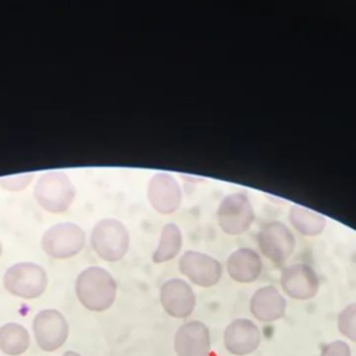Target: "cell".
<instances>
[{
    "label": "cell",
    "mask_w": 356,
    "mask_h": 356,
    "mask_svg": "<svg viewBox=\"0 0 356 356\" xmlns=\"http://www.w3.org/2000/svg\"><path fill=\"white\" fill-rule=\"evenodd\" d=\"M3 285L14 296L33 299L40 296L47 286V274L36 263L19 261L10 266L3 277Z\"/></svg>",
    "instance_id": "4"
},
{
    "label": "cell",
    "mask_w": 356,
    "mask_h": 356,
    "mask_svg": "<svg viewBox=\"0 0 356 356\" xmlns=\"http://www.w3.org/2000/svg\"><path fill=\"white\" fill-rule=\"evenodd\" d=\"M90 245L100 259L121 260L129 248L128 229L117 218H103L92 229Z\"/></svg>",
    "instance_id": "3"
},
{
    "label": "cell",
    "mask_w": 356,
    "mask_h": 356,
    "mask_svg": "<svg viewBox=\"0 0 356 356\" xmlns=\"http://www.w3.org/2000/svg\"><path fill=\"white\" fill-rule=\"evenodd\" d=\"M174 348L178 356H209V328L197 320L182 324L175 332Z\"/></svg>",
    "instance_id": "14"
},
{
    "label": "cell",
    "mask_w": 356,
    "mask_h": 356,
    "mask_svg": "<svg viewBox=\"0 0 356 356\" xmlns=\"http://www.w3.org/2000/svg\"><path fill=\"white\" fill-rule=\"evenodd\" d=\"M257 245L263 256L274 264H282L289 259L295 249L292 231L281 221L264 224L257 234Z\"/></svg>",
    "instance_id": "7"
},
{
    "label": "cell",
    "mask_w": 356,
    "mask_h": 356,
    "mask_svg": "<svg viewBox=\"0 0 356 356\" xmlns=\"http://www.w3.org/2000/svg\"><path fill=\"white\" fill-rule=\"evenodd\" d=\"M33 197L38 204L49 213H64L75 197V188L70 178L61 171L42 174L33 188Z\"/></svg>",
    "instance_id": "2"
},
{
    "label": "cell",
    "mask_w": 356,
    "mask_h": 356,
    "mask_svg": "<svg viewBox=\"0 0 356 356\" xmlns=\"http://www.w3.org/2000/svg\"><path fill=\"white\" fill-rule=\"evenodd\" d=\"M63 356H81V355L76 353V352H74V350H67Z\"/></svg>",
    "instance_id": "23"
},
{
    "label": "cell",
    "mask_w": 356,
    "mask_h": 356,
    "mask_svg": "<svg viewBox=\"0 0 356 356\" xmlns=\"http://www.w3.org/2000/svg\"><path fill=\"white\" fill-rule=\"evenodd\" d=\"M32 174H18L13 177H3L0 178V185L6 191H21L31 182Z\"/></svg>",
    "instance_id": "21"
},
{
    "label": "cell",
    "mask_w": 356,
    "mask_h": 356,
    "mask_svg": "<svg viewBox=\"0 0 356 356\" xmlns=\"http://www.w3.org/2000/svg\"><path fill=\"white\" fill-rule=\"evenodd\" d=\"M29 346V334L25 327L17 323H7L0 327V350L10 356L24 353Z\"/></svg>",
    "instance_id": "17"
},
{
    "label": "cell",
    "mask_w": 356,
    "mask_h": 356,
    "mask_svg": "<svg viewBox=\"0 0 356 356\" xmlns=\"http://www.w3.org/2000/svg\"><path fill=\"white\" fill-rule=\"evenodd\" d=\"M263 268V263L256 250L250 248H239L234 250L227 260V271L229 277L242 284L254 281Z\"/></svg>",
    "instance_id": "16"
},
{
    "label": "cell",
    "mask_w": 356,
    "mask_h": 356,
    "mask_svg": "<svg viewBox=\"0 0 356 356\" xmlns=\"http://www.w3.org/2000/svg\"><path fill=\"white\" fill-rule=\"evenodd\" d=\"M181 188L168 172L154 174L147 185V200L160 214H171L181 204Z\"/></svg>",
    "instance_id": "11"
},
{
    "label": "cell",
    "mask_w": 356,
    "mask_h": 356,
    "mask_svg": "<svg viewBox=\"0 0 356 356\" xmlns=\"http://www.w3.org/2000/svg\"><path fill=\"white\" fill-rule=\"evenodd\" d=\"M338 330L343 337L356 342V302L348 305L338 314Z\"/></svg>",
    "instance_id": "20"
},
{
    "label": "cell",
    "mask_w": 356,
    "mask_h": 356,
    "mask_svg": "<svg viewBox=\"0 0 356 356\" xmlns=\"http://www.w3.org/2000/svg\"><path fill=\"white\" fill-rule=\"evenodd\" d=\"M182 246V234L178 225L168 222L163 227L160 234V241L153 252L152 260L154 263H164L174 259Z\"/></svg>",
    "instance_id": "19"
},
{
    "label": "cell",
    "mask_w": 356,
    "mask_h": 356,
    "mask_svg": "<svg viewBox=\"0 0 356 356\" xmlns=\"http://www.w3.org/2000/svg\"><path fill=\"white\" fill-rule=\"evenodd\" d=\"M280 282L284 292L298 300L312 299L320 286L316 271L305 263H295L285 267L281 273Z\"/></svg>",
    "instance_id": "10"
},
{
    "label": "cell",
    "mask_w": 356,
    "mask_h": 356,
    "mask_svg": "<svg viewBox=\"0 0 356 356\" xmlns=\"http://www.w3.org/2000/svg\"><path fill=\"white\" fill-rule=\"evenodd\" d=\"M178 266L185 277L203 288L216 285L222 274V267L218 260L197 250H186L181 256Z\"/></svg>",
    "instance_id": "9"
},
{
    "label": "cell",
    "mask_w": 356,
    "mask_h": 356,
    "mask_svg": "<svg viewBox=\"0 0 356 356\" xmlns=\"http://www.w3.org/2000/svg\"><path fill=\"white\" fill-rule=\"evenodd\" d=\"M75 293L86 309L92 312H104L114 303L117 284L107 270L99 266H92L78 274Z\"/></svg>",
    "instance_id": "1"
},
{
    "label": "cell",
    "mask_w": 356,
    "mask_h": 356,
    "mask_svg": "<svg viewBox=\"0 0 356 356\" xmlns=\"http://www.w3.org/2000/svg\"><path fill=\"white\" fill-rule=\"evenodd\" d=\"M85 232L74 222L54 224L44 231L40 239L42 250L53 259H68L85 246Z\"/></svg>",
    "instance_id": "5"
},
{
    "label": "cell",
    "mask_w": 356,
    "mask_h": 356,
    "mask_svg": "<svg viewBox=\"0 0 356 356\" xmlns=\"http://www.w3.org/2000/svg\"><path fill=\"white\" fill-rule=\"evenodd\" d=\"M259 327L249 318H235L224 331L225 349L236 356L254 352L260 343Z\"/></svg>",
    "instance_id": "13"
},
{
    "label": "cell",
    "mask_w": 356,
    "mask_h": 356,
    "mask_svg": "<svg viewBox=\"0 0 356 356\" xmlns=\"http://www.w3.org/2000/svg\"><path fill=\"white\" fill-rule=\"evenodd\" d=\"M36 343L44 352H53L64 345L68 338V323L54 309L40 310L32 323Z\"/></svg>",
    "instance_id": "8"
},
{
    "label": "cell",
    "mask_w": 356,
    "mask_h": 356,
    "mask_svg": "<svg viewBox=\"0 0 356 356\" xmlns=\"http://www.w3.org/2000/svg\"><path fill=\"white\" fill-rule=\"evenodd\" d=\"M288 218L300 234L307 236L318 235L325 227V217L299 204L291 207Z\"/></svg>",
    "instance_id": "18"
},
{
    "label": "cell",
    "mask_w": 356,
    "mask_h": 356,
    "mask_svg": "<svg viewBox=\"0 0 356 356\" xmlns=\"http://www.w3.org/2000/svg\"><path fill=\"white\" fill-rule=\"evenodd\" d=\"M220 228L228 235H239L249 229L254 220L253 206L243 192H234L222 197L217 209Z\"/></svg>",
    "instance_id": "6"
},
{
    "label": "cell",
    "mask_w": 356,
    "mask_h": 356,
    "mask_svg": "<svg viewBox=\"0 0 356 356\" xmlns=\"http://www.w3.org/2000/svg\"><path fill=\"white\" fill-rule=\"evenodd\" d=\"M320 356H350V348L343 341H334L321 349Z\"/></svg>",
    "instance_id": "22"
},
{
    "label": "cell",
    "mask_w": 356,
    "mask_h": 356,
    "mask_svg": "<svg viewBox=\"0 0 356 356\" xmlns=\"http://www.w3.org/2000/svg\"><path fill=\"white\" fill-rule=\"evenodd\" d=\"M160 302L167 314L175 318H185L193 312L196 298L186 281L171 278L160 289Z\"/></svg>",
    "instance_id": "12"
},
{
    "label": "cell",
    "mask_w": 356,
    "mask_h": 356,
    "mask_svg": "<svg viewBox=\"0 0 356 356\" xmlns=\"http://www.w3.org/2000/svg\"><path fill=\"white\" fill-rule=\"evenodd\" d=\"M249 307L259 321L273 323L284 317L286 300L274 285H266L252 295Z\"/></svg>",
    "instance_id": "15"
},
{
    "label": "cell",
    "mask_w": 356,
    "mask_h": 356,
    "mask_svg": "<svg viewBox=\"0 0 356 356\" xmlns=\"http://www.w3.org/2000/svg\"><path fill=\"white\" fill-rule=\"evenodd\" d=\"M0 256H1V243H0Z\"/></svg>",
    "instance_id": "24"
}]
</instances>
